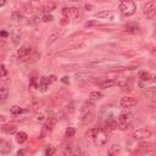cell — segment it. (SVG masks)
Returning <instances> with one entry per match:
<instances>
[{
    "instance_id": "6da1fadb",
    "label": "cell",
    "mask_w": 156,
    "mask_h": 156,
    "mask_svg": "<svg viewBox=\"0 0 156 156\" xmlns=\"http://www.w3.org/2000/svg\"><path fill=\"white\" fill-rule=\"evenodd\" d=\"M87 139H89L91 143H94L98 146H102L107 143L108 135L102 128H91L85 133Z\"/></svg>"
},
{
    "instance_id": "7a4b0ae2",
    "label": "cell",
    "mask_w": 156,
    "mask_h": 156,
    "mask_svg": "<svg viewBox=\"0 0 156 156\" xmlns=\"http://www.w3.org/2000/svg\"><path fill=\"white\" fill-rule=\"evenodd\" d=\"M119 10H121V12H122L124 16H132V15L135 13L136 6H135V2H134V1L126 0V1H122V2L119 4Z\"/></svg>"
},
{
    "instance_id": "3957f363",
    "label": "cell",
    "mask_w": 156,
    "mask_h": 156,
    "mask_svg": "<svg viewBox=\"0 0 156 156\" xmlns=\"http://www.w3.org/2000/svg\"><path fill=\"white\" fill-rule=\"evenodd\" d=\"M55 124H56V118H55V117H49V118L45 121V123L43 124V127H41L40 138H41V139H44V138L49 136V134L52 132V129H54Z\"/></svg>"
},
{
    "instance_id": "277c9868",
    "label": "cell",
    "mask_w": 156,
    "mask_h": 156,
    "mask_svg": "<svg viewBox=\"0 0 156 156\" xmlns=\"http://www.w3.org/2000/svg\"><path fill=\"white\" fill-rule=\"evenodd\" d=\"M152 135L151 130L150 129H146V128H139L136 130H134L132 133V138L135 139V140H143V139H147Z\"/></svg>"
},
{
    "instance_id": "5b68a950",
    "label": "cell",
    "mask_w": 156,
    "mask_h": 156,
    "mask_svg": "<svg viewBox=\"0 0 156 156\" xmlns=\"http://www.w3.org/2000/svg\"><path fill=\"white\" fill-rule=\"evenodd\" d=\"M129 121H130V115H127V113H121L118 116V119H117V126L119 129L124 130L128 128L129 126Z\"/></svg>"
},
{
    "instance_id": "8992f818",
    "label": "cell",
    "mask_w": 156,
    "mask_h": 156,
    "mask_svg": "<svg viewBox=\"0 0 156 156\" xmlns=\"http://www.w3.org/2000/svg\"><path fill=\"white\" fill-rule=\"evenodd\" d=\"M62 15L67 18L72 17V18H76L79 16V9L77 7H63L62 9Z\"/></svg>"
},
{
    "instance_id": "52a82bcc",
    "label": "cell",
    "mask_w": 156,
    "mask_h": 156,
    "mask_svg": "<svg viewBox=\"0 0 156 156\" xmlns=\"http://www.w3.org/2000/svg\"><path fill=\"white\" fill-rule=\"evenodd\" d=\"M30 52H32V48H30L29 45H23V46H21V48L18 49L17 56H18L20 60H26V58L30 55Z\"/></svg>"
},
{
    "instance_id": "ba28073f",
    "label": "cell",
    "mask_w": 156,
    "mask_h": 156,
    "mask_svg": "<svg viewBox=\"0 0 156 156\" xmlns=\"http://www.w3.org/2000/svg\"><path fill=\"white\" fill-rule=\"evenodd\" d=\"M136 104V100L132 96H124L119 100V105L124 108H129V107H133L134 105Z\"/></svg>"
},
{
    "instance_id": "9c48e42d",
    "label": "cell",
    "mask_w": 156,
    "mask_h": 156,
    "mask_svg": "<svg viewBox=\"0 0 156 156\" xmlns=\"http://www.w3.org/2000/svg\"><path fill=\"white\" fill-rule=\"evenodd\" d=\"M144 12L146 13V16L154 17V15H155V12H156V4H155L154 1L146 2V5L144 6Z\"/></svg>"
},
{
    "instance_id": "30bf717a",
    "label": "cell",
    "mask_w": 156,
    "mask_h": 156,
    "mask_svg": "<svg viewBox=\"0 0 156 156\" xmlns=\"http://www.w3.org/2000/svg\"><path fill=\"white\" fill-rule=\"evenodd\" d=\"M50 83H51L50 77H41L40 80H39V83H38V88H39L41 91H45V90L49 88Z\"/></svg>"
},
{
    "instance_id": "8fae6325",
    "label": "cell",
    "mask_w": 156,
    "mask_h": 156,
    "mask_svg": "<svg viewBox=\"0 0 156 156\" xmlns=\"http://www.w3.org/2000/svg\"><path fill=\"white\" fill-rule=\"evenodd\" d=\"M115 84H117L121 88H127L128 87L129 89H132V80H130V78H119V79L115 80Z\"/></svg>"
},
{
    "instance_id": "7c38bea8",
    "label": "cell",
    "mask_w": 156,
    "mask_h": 156,
    "mask_svg": "<svg viewBox=\"0 0 156 156\" xmlns=\"http://www.w3.org/2000/svg\"><path fill=\"white\" fill-rule=\"evenodd\" d=\"M123 28L127 30V32H130V33H135L138 29H139V24L136 22H127Z\"/></svg>"
},
{
    "instance_id": "4fadbf2b",
    "label": "cell",
    "mask_w": 156,
    "mask_h": 156,
    "mask_svg": "<svg viewBox=\"0 0 156 156\" xmlns=\"http://www.w3.org/2000/svg\"><path fill=\"white\" fill-rule=\"evenodd\" d=\"M10 151H11V145H10V143H7V141H5V140H0V154L6 155V154H9Z\"/></svg>"
},
{
    "instance_id": "5bb4252c",
    "label": "cell",
    "mask_w": 156,
    "mask_h": 156,
    "mask_svg": "<svg viewBox=\"0 0 156 156\" xmlns=\"http://www.w3.org/2000/svg\"><path fill=\"white\" fill-rule=\"evenodd\" d=\"M119 150H121L119 145L118 144H113L107 149V156H117L119 154Z\"/></svg>"
},
{
    "instance_id": "9a60e30c",
    "label": "cell",
    "mask_w": 156,
    "mask_h": 156,
    "mask_svg": "<svg viewBox=\"0 0 156 156\" xmlns=\"http://www.w3.org/2000/svg\"><path fill=\"white\" fill-rule=\"evenodd\" d=\"M11 39H12V44H13L15 46H17L18 43H20V40H21V34H20V32H18L16 28L11 32Z\"/></svg>"
},
{
    "instance_id": "2e32d148",
    "label": "cell",
    "mask_w": 156,
    "mask_h": 156,
    "mask_svg": "<svg viewBox=\"0 0 156 156\" xmlns=\"http://www.w3.org/2000/svg\"><path fill=\"white\" fill-rule=\"evenodd\" d=\"M15 139H16V143H18V144H23L24 141H27L28 135H27V133H24V132H17Z\"/></svg>"
},
{
    "instance_id": "e0dca14e",
    "label": "cell",
    "mask_w": 156,
    "mask_h": 156,
    "mask_svg": "<svg viewBox=\"0 0 156 156\" xmlns=\"http://www.w3.org/2000/svg\"><path fill=\"white\" fill-rule=\"evenodd\" d=\"M1 129L6 134H15L16 133V126L15 124H5L1 127Z\"/></svg>"
},
{
    "instance_id": "ac0fdd59",
    "label": "cell",
    "mask_w": 156,
    "mask_h": 156,
    "mask_svg": "<svg viewBox=\"0 0 156 156\" xmlns=\"http://www.w3.org/2000/svg\"><path fill=\"white\" fill-rule=\"evenodd\" d=\"M139 78H140L141 82H150L152 76L146 71H141V72H139Z\"/></svg>"
},
{
    "instance_id": "d6986e66",
    "label": "cell",
    "mask_w": 156,
    "mask_h": 156,
    "mask_svg": "<svg viewBox=\"0 0 156 156\" xmlns=\"http://www.w3.org/2000/svg\"><path fill=\"white\" fill-rule=\"evenodd\" d=\"M9 96V89L5 87H0V102L6 100Z\"/></svg>"
},
{
    "instance_id": "ffe728a7",
    "label": "cell",
    "mask_w": 156,
    "mask_h": 156,
    "mask_svg": "<svg viewBox=\"0 0 156 156\" xmlns=\"http://www.w3.org/2000/svg\"><path fill=\"white\" fill-rule=\"evenodd\" d=\"M55 7H56V4H55V2H44V4H43V10L46 11V12L52 11Z\"/></svg>"
},
{
    "instance_id": "44dd1931",
    "label": "cell",
    "mask_w": 156,
    "mask_h": 156,
    "mask_svg": "<svg viewBox=\"0 0 156 156\" xmlns=\"http://www.w3.org/2000/svg\"><path fill=\"white\" fill-rule=\"evenodd\" d=\"M113 85H115V80H113V79H107V80H104V82L100 83V87L104 88V89L111 88V87H113Z\"/></svg>"
},
{
    "instance_id": "7402d4cb",
    "label": "cell",
    "mask_w": 156,
    "mask_h": 156,
    "mask_svg": "<svg viewBox=\"0 0 156 156\" xmlns=\"http://www.w3.org/2000/svg\"><path fill=\"white\" fill-rule=\"evenodd\" d=\"M89 98L93 99V100H99V99L102 98V94H101L100 91H98V90H93V91H90Z\"/></svg>"
},
{
    "instance_id": "603a6c76",
    "label": "cell",
    "mask_w": 156,
    "mask_h": 156,
    "mask_svg": "<svg viewBox=\"0 0 156 156\" xmlns=\"http://www.w3.org/2000/svg\"><path fill=\"white\" fill-rule=\"evenodd\" d=\"M10 112L12 113V115H20V113H22V112H24V110L22 108V107H20V106H12L11 108H10Z\"/></svg>"
},
{
    "instance_id": "cb8c5ba5",
    "label": "cell",
    "mask_w": 156,
    "mask_h": 156,
    "mask_svg": "<svg viewBox=\"0 0 156 156\" xmlns=\"http://www.w3.org/2000/svg\"><path fill=\"white\" fill-rule=\"evenodd\" d=\"M11 18H12L13 21L21 22V21L23 20V15H22V13H20V12H17V11H15V12H12V15H11Z\"/></svg>"
},
{
    "instance_id": "d4e9b609",
    "label": "cell",
    "mask_w": 156,
    "mask_h": 156,
    "mask_svg": "<svg viewBox=\"0 0 156 156\" xmlns=\"http://www.w3.org/2000/svg\"><path fill=\"white\" fill-rule=\"evenodd\" d=\"M74 134H76V128L74 127H68L65 132V135L67 138H72V136H74Z\"/></svg>"
},
{
    "instance_id": "484cf974",
    "label": "cell",
    "mask_w": 156,
    "mask_h": 156,
    "mask_svg": "<svg viewBox=\"0 0 156 156\" xmlns=\"http://www.w3.org/2000/svg\"><path fill=\"white\" fill-rule=\"evenodd\" d=\"M108 15H110V11H108V10H104V11L96 12L94 16H95L96 18H105V17H107Z\"/></svg>"
},
{
    "instance_id": "4316f807",
    "label": "cell",
    "mask_w": 156,
    "mask_h": 156,
    "mask_svg": "<svg viewBox=\"0 0 156 156\" xmlns=\"http://www.w3.org/2000/svg\"><path fill=\"white\" fill-rule=\"evenodd\" d=\"M41 21L43 22H51V21H54V16L50 15V13H46V15H44L41 17Z\"/></svg>"
},
{
    "instance_id": "83f0119b",
    "label": "cell",
    "mask_w": 156,
    "mask_h": 156,
    "mask_svg": "<svg viewBox=\"0 0 156 156\" xmlns=\"http://www.w3.org/2000/svg\"><path fill=\"white\" fill-rule=\"evenodd\" d=\"M55 147H52V146H49V147H46V150H45V156H52L54 154H55Z\"/></svg>"
},
{
    "instance_id": "f1b7e54d",
    "label": "cell",
    "mask_w": 156,
    "mask_h": 156,
    "mask_svg": "<svg viewBox=\"0 0 156 156\" xmlns=\"http://www.w3.org/2000/svg\"><path fill=\"white\" fill-rule=\"evenodd\" d=\"M6 76H7V69L4 65H1L0 66V78H5Z\"/></svg>"
},
{
    "instance_id": "f546056e",
    "label": "cell",
    "mask_w": 156,
    "mask_h": 156,
    "mask_svg": "<svg viewBox=\"0 0 156 156\" xmlns=\"http://www.w3.org/2000/svg\"><path fill=\"white\" fill-rule=\"evenodd\" d=\"M57 38H58V34H57V33H52V34H51V35L49 37L48 44H49V45H50V44H52V43H54V41H55V40H56Z\"/></svg>"
},
{
    "instance_id": "4dcf8cb0",
    "label": "cell",
    "mask_w": 156,
    "mask_h": 156,
    "mask_svg": "<svg viewBox=\"0 0 156 156\" xmlns=\"http://www.w3.org/2000/svg\"><path fill=\"white\" fill-rule=\"evenodd\" d=\"M7 37H9V33H7L6 30L0 32V39H1V38H7Z\"/></svg>"
},
{
    "instance_id": "1f68e13d",
    "label": "cell",
    "mask_w": 156,
    "mask_h": 156,
    "mask_svg": "<svg viewBox=\"0 0 156 156\" xmlns=\"http://www.w3.org/2000/svg\"><path fill=\"white\" fill-rule=\"evenodd\" d=\"M61 80H62V83H65V84H69V78H68L67 76H65Z\"/></svg>"
},
{
    "instance_id": "d6a6232c",
    "label": "cell",
    "mask_w": 156,
    "mask_h": 156,
    "mask_svg": "<svg viewBox=\"0 0 156 156\" xmlns=\"http://www.w3.org/2000/svg\"><path fill=\"white\" fill-rule=\"evenodd\" d=\"M26 150H18L17 151V156H23V155H26Z\"/></svg>"
},
{
    "instance_id": "836d02e7",
    "label": "cell",
    "mask_w": 156,
    "mask_h": 156,
    "mask_svg": "<svg viewBox=\"0 0 156 156\" xmlns=\"http://www.w3.org/2000/svg\"><path fill=\"white\" fill-rule=\"evenodd\" d=\"M6 122V117L4 115H0V123H5Z\"/></svg>"
},
{
    "instance_id": "e575fe53",
    "label": "cell",
    "mask_w": 156,
    "mask_h": 156,
    "mask_svg": "<svg viewBox=\"0 0 156 156\" xmlns=\"http://www.w3.org/2000/svg\"><path fill=\"white\" fill-rule=\"evenodd\" d=\"M43 119H44V116L43 115H40V116L37 117V121H43Z\"/></svg>"
},
{
    "instance_id": "d590c367",
    "label": "cell",
    "mask_w": 156,
    "mask_h": 156,
    "mask_svg": "<svg viewBox=\"0 0 156 156\" xmlns=\"http://www.w3.org/2000/svg\"><path fill=\"white\" fill-rule=\"evenodd\" d=\"M85 9H87V10H90V9H91V5H90V4H85Z\"/></svg>"
},
{
    "instance_id": "8d00e7d4",
    "label": "cell",
    "mask_w": 156,
    "mask_h": 156,
    "mask_svg": "<svg viewBox=\"0 0 156 156\" xmlns=\"http://www.w3.org/2000/svg\"><path fill=\"white\" fill-rule=\"evenodd\" d=\"M5 4H6V1H4V0H1V1H0V6H4Z\"/></svg>"
},
{
    "instance_id": "74e56055",
    "label": "cell",
    "mask_w": 156,
    "mask_h": 156,
    "mask_svg": "<svg viewBox=\"0 0 156 156\" xmlns=\"http://www.w3.org/2000/svg\"><path fill=\"white\" fill-rule=\"evenodd\" d=\"M72 156H80V155H72Z\"/></svg>"
}]
</instances>
